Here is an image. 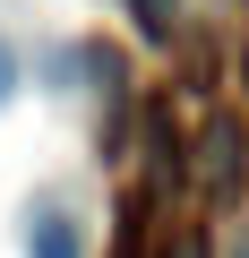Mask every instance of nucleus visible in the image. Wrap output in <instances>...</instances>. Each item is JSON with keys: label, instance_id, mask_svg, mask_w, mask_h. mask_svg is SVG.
<instances>
[{"label": "nucleus", "instance_id": "3", "mask_svg": "<svg viewBox=\"0 0 249 258\" xmlns=\"http://www.w3.org/2000/svg\"><path fill=\"white\" fill-rule=\"evenodd\" d=\"M0 103H18V60H9V43H0Z\"/></svg>", "mask_w": 249, "mask_h": 258}, {"label": "nucleus", "instance_id": "4", "mask_svg": "<svg viewBox=\"0 0 249 258\" xmlns=\"http://www.w3.org/2000/svg\"><path fill=\"white\" fill-rule=\"evenodd\" d=\"M163 258H206V241H189V232H181V241H163Z\"/></svg>", "mask_w": 249, "mask_h": 258}, {"label": "nucleus", "instance_id": "1", "mask_svg": "<svg viewBox=\"0 0 249 258\" xmlns=\"http://www.w3.org/2000/svg\"><path fill=\"white\" fill-rule=\"evenodd\" d=\"M240 147H249V138H240V120H232V112H206L198 155H206V198H215V207H232V198H240V164H249Z\"/></svg>", "mask_w": 249, "mask_h": 258}, {"label": "nucleus", "instance_id": "2", "mask_svg": "<svg viewBox=\"0 0 249 258\" xmlns=\"http://www.w3.org/2000/svg\"><path fill=\"white\" fill-rule=\"evenodd\" d=\"M26 258H86V241H77V215L69 207H35V224H26Z\"/></svg>", "mask_w": 249, "mask_h": 258}, {"label": "nucleus", "instance_id": "5", "mask_svg": "<svg viewBox=\"0 0 249 258\" xmlns=\"http://www.w3.org/2000/svg\"><path fill=\"white\" fill-rule=\"evenodd\" d=\"M146 18H155V26H163V18H172V0H146Z\"/></svg>", "mask_w": 249, "mask_h": 258}]
</instances>
